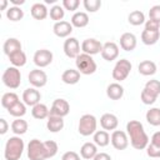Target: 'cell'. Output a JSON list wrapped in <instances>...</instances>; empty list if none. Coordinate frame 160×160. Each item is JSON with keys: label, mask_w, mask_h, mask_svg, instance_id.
<instances>
[{"label": "cell", "mask_w": 160, "mask_h": 160, "mask_svg": "<svg viewBox=\"0 0 160 160\" xmlns=\"http://www.w3.org/2000/svg\"><path fill=\"white\" fill-rule=\"evenodd\" d=\"M2 82L9 89H18L21 84V74L20 70L15 66H9L2 72Z\"/></svg>", "instance_id": "cell-5"}, {"label": "cell", "mask_w": 160, "mask_h": 160, "mask_svg": "<svg viewBox=\"0 0 160 160\" xmlns=\"http://www.w3.org/2000/svg\"><path fill=\"white\" fill-rule=\"evenodd\" d=\"M80 5L79 0H62V8L69 11H75Z\"/></svg>", "instance_id": "cell-44"}, {"label": "cell", "mask_w": 160, "mask_h": 160, "mask_svg": "<svg viewBox=\"0 0 160 160\" xmlns=\"http://www.w3.org/2000/svg\"><path fill=\"white\" fill-rule=\"evenodd\" d=\"M9 60L12 64V66L21 68V66H24L26 64V55H25V52L22 50H20V51H16V52L11 54L9 56Z\"/></svg>", "instance_id": "cell-33"}, {"label": "cell", "mask_w": 160, "mask_h": 160, "mask_svg": "<svg viewBox=\"0 0 160 160\" xmlns=\"http://www.w3.org/2000/svg\"><path fill=\"white\" fill-rule=\"evenodd\" d=\"M44 146H45V151H46L48 159L54 158V156L58 154L59 148H58V144H56L55 141H52V140H46V141H44Z\"/></svg>", "instance_id": "cell-39"}, {"label": "cell", "mask_w": 160, "mask_h": 160, "mask_svg": "<svg viewBox=\"0 0 160 160\" xmlns=\"http://www.w3.org/2000/svg\"><path fill=\"white\" fill-rule=\"evenodd\" d=\"M10 2L12 4V6H19V5H22L25 0H10Z\"/></svg>", "instance_id": "cell-50"}, {"label": "cell", "mask_w": 160, "mask_h": 160, "mask_svg": "<svg viewBox=\"0 0 160 160\" xmlns=\"http://www.w3.org/2000/svg\"><path fill=\"white\" fill-rule=\"evenodd\" d=\"M46 128L50 132H59L64 129V118L50 115L46 121Z\"/></svg>", "instance_id": "cell-22"}, {"label": "cell", "mask_w": 160, "mask_h": 160, "mask_svg": "<svg viewBox=\"0 0 160 160\" xmlns=\"http://www.w3.org/2000/svg\"><path fill=\"white\" fill-rule=\"evenodd\" d=\"M52 58H54V55H52V52L50 50L40 49V50L35 51L32 60H34V64L39 69H41V68H46L48 65H50L52 62Z\"/></svg>", "instance_id": "cell-9"}, {"label": "cell", "mask_w": 160, "mask_h": 160, "mask_svg": "<svg viewBox=\"0 0 160 160\" xmlns=\"http://www.w3.org/2000/svg\"><path fill=\"white\" fill-rule=\"evenodd\" d=\"M140 99H141V101L145 104V105H152L155 101H156V96H154V95H151L150 92H148L145 89H142V91H141V94H140Z\"/></svg>", "instance_id": "cell-41"}, {"label": "cell", "mask_w": 160, "mask_h": 160, "mask_svg": "<svg viewBox=\"0 0 160 160\" xmlns=\"http://www.w3.org/2000/svg\"><path fill=\"white\" fill-rule=\"evenodd\" d=\"M8 129H9V125H8V122H6V120L5 119H0V134L1 135H4V134H6V131H8Z\"/></svg>", "instance_id": "cell-47"}, {"label": "cell", "mask_w": 160, "mask_h": 160, "mask_svg": "<svg viewBox=\"0 0 160 160\" xmlns=\"http://www.w3.org/2000/svg\"><path fill=\"white\" fill-rule=\"evenodd\" d=\"M28 122H26V120H24V119H21V118H18V119H15L12 122H11V131L18 136H20V135H22V134H25L26 131H28Z\"/></svg>", "instance_id": "cell-30"}, {"label": "cell", "mask_w": 160, "mask_h": 160, "mask_svg": "<svg viewBox=\"0 0 160 160\" xmlns=\"http://www.w3.org/2000/svg\"><path fill=\"white\" fill-rule=\"evenodd\" d=\"M61 80H62V82H65L68 85H75L80 80V72L75 69H68L62 72Z\"/></svg>", "instance_id": "cell-25"}, {"label": "cell", "mask_w": 160, "mask_h": 160, "mask_svg": "<svg viewBox=\"0 0 160 160\" xmlns=\"http://www.w3.org/2000/svg\"><path fill=\"white\" fill-rule=\"evenodd\" d=\"M138 70L141 75L144 76H150V75H154L156 72V64L151 60H144L139 64L138 66Z\"/></svg>", "instance_id": "cell-27"}, {"label": "cell", "mask_w": 160, "mask_h": 160, "mask_svg": "<svg viewBox=\"0 0 160 160\" xmlns=\"http://www.w3.org/2000/svg\"><path fill=\"white\" fill-rule=\"evenodd\" d=\"M148 92H150L151 95H154V96H159L160 95V81L159 80H155V79H152V80H149L146 84H145V88H144Z\"/></svg>", "instance_id": "cell-38"}, {"label": "cell", "mask_w": 160, "mask_h": 160, "mask_svg": "<svg viewBox=\"0 0 160 160\" xmlns=\"http://www.w3.org/2000/svg\"><path fill=\"white\" fill-rule=\"evenodd\" d=\"M80 48L81 46L76 38H68L64 41V46H62L65 55L70 59H76L80 55Z\"/></svg>", "instance_id": "cell-12"}, {"label": "cell", "mask_w": 160, "mask_h": 160, "mask_svg": "<svg viewBox=\"0 0 160 160\" xmlns=\"http://www.w3.org/2000/svg\"><path fill=\"white\" fill-rule=\"evenodd\" d=\"M96 154H98V146L95 142H85L80 148V155L82 159H86V160L94 159Z\"/></svg>", "instance_id": "cell-24"}, {"label": "cell", "mask_w": 160, "mask_h": 160, "mask_svg": "<svg viewBox=\"0 0 160 160\" xmlns=\"http://www.w3.org/2000/svg\"><path fill=\"white\" fill-rule=\"evenodd\" d=\"M28 80H29V82H30V85L32 88L38 89V88H42V86L46 85V82H48V75H46V72L44 70H41V69L38 68V69H34V70H31L29 72Z\"/></svg>", "instance_id": "cell-8"}, {"label": "cell", "mask_w": 160, "mask_h": 160, "mask_svg": "<svg viewBox=\"0 0 160 160\" xmlns=\"http://www.w3.org/2000/svg\"><path fill=\"white\" fill-rule=\"evenodd\" d=\"M6 6H8V0H1V8H0V10H5Z\"/></svg>", "instance_id": "cell-51"}, {"label": "cell", "mask_w": 160, "mask_h": 160, "mask_svg": "<svg viewBox=\"0 0 160 160\" xmlns=\"http://www.w3.org/2000/svg\"><path fill=\"white\" fill-rule=\"evenodd\" d=\"M106 95L110 100H120L124 96V88L119 82H111L106 88Z\"/></svg>", "instance_id": "cell-19"}, {"label": "cell", "mask_w": 160, "mask_h": 160, "mask_svg": "<svg viewBox=\"0 0 160 160\" xmlns=\"http://www.w3.org/2000/svg\"><path fill=\"white\" fill-rule=\"evenodd\" d=\"M28 158L30 160H46V151L44 146V141L39 139H32L28 144Z\"/></svg>", "instance_id": "cell-6"}, {"label": "cell", "mask_w": 160, "mask_h": 160, "mask_svg": "<svg viewBox=\"0 0 160 160\" xmlns=\"http://www.w3.org/2000/svg\"><path fill=\"white\" fill-rule=\"evenodd\" d=\"M61 160H80V155L75 151H66L62 154Z\"/></svg>", "instance_id": "cell-46"}, {"label": "cell", "mask_w": 160, "mask_h": 160, "mask_svg": "<svg viewBox=\"0 0 160 160\" xmlns=\"http://www.w3.org/2000/svg\"><path fill=\"white\" fill-rule=\"evenodd\" d=\"M55 1H56V0H46L45 2H46V4H50V2H55Z\"/></svg>", "instance_id": "cell-52"}, {"label": "cell", "mask_w": 160, "mask_h": 160, "mask_svg": "<svg viewBox=\"0 0 160 160\" xmlns=\"http://www.w3.org/2000/svg\"><path fill=\"white\" fill-rule=\"evenodd\" d=\"M128 21H129V24H131V25H134V26L142 25V24H145V15H144V12L140 11V10H134V11H131V12L129 14Z\"/></svg>", "instance_id": "cell-32"}, {"label": "cell", "mask_w": 160, "mask_h": 160, "mask_svg": "<svg viewBox=\"0 0 160 160\" xmlns=\"http://www.w3.org/2000/svg\"><path fill=\"white\" fill-rule=\"evenodd\" d=\"M70 22L74 28H85L89 24V15L84 11H76L70 19Z\"/></svg>", "instance_id": "cell-21"}, {"label": "cell", "mask_w": 160, "mask_h": 160, "mask_svg": "<svg viewBox=\"0 0 160 160\" xmlns=\"http://www.w3.org/2000/svg\"><path fill=\"white\" fill-rule=\"evenodd\" d=\"M100 125L104 130H115L119 125V119L116 115L111 114V112H106L104 115H101L100 118Z\"/></svg>", "instance_id": "cell-17"}, {"label": "cell", "mask_w": 160, "mask_h": 160, "mask_svg": "<svg viewBox=\"0 0 160 160\" xmlns=\"http://www.w3.org/2000/svg\"><path fill=\"white\" fill-rule=\"evenodd\" d=\"M18 101H20L19 100V96L15 94V92H5L2 96H1V106L2 108H5L6 110L9 109V108H11L14 104H16Z\"/></svg>", "instance_id": "cell-36"}, {"label": "cell", "mask_w": 160, "mask_h": 160, "mask_svg": "<svg viewBox=\"0 0 160 160\" xmlns=\"http://www.w3.org/2000/svg\"><path fill=\"white\" fill-rule=\"evenodd\" d=\"M92 160H111V156L106 152H98Z\"/></svg>", "instance_id": "cell-48"}, {"label": "cell", "mask_w": 160, "mask_h": 160, "mask_svg": "<svg viewBox=\"0 0 160 160\" xmlns=\"http://www.w3.org/2000/svg\"><path fill=\"white\" fill-rule=\"evenodd\" d=\"M2 49H4V52L8 56H10L11 54L21 50V42L16 38H9V39L5 40V42L2 45Z\"/></svg>", "instance_id": "cell-20"}, {"label": "cell", "mask_w": 160, "mask_h": 160, "mask_svg": "<svg viewBox=\"0 0 160 160\" xmlns=\"http://www.w3.org/2000/svg\"><path fill=\"white\" fill-rule=\"evenodd\" d=\"M111 145L116 150H125L129 146V138L128 134L122 130H114L110 136Z\"/></svg>", "instance_id": "cell-10"}, {"label": "cell", "mask_w": 160, "mask_h": 160, "mask_svg": "<svg viewBox=\"0 0 160 160\" xmlns=\"http://www.w3.org/2000/svg\"><path fill=\"white\" fill-rule=\"evenodd\" d=\"M8 112L11 116L16 118V119L18 118H22L26 114V105L24 102H21V101H18L16 104H14L11 108L8 109Z\"/></svg>", "instance_id": "cell-34"}, {"label": "cell", "mask_w": 160, "mask_h": 160, "mask_svg": "<svg viewBox=\"0 0 160 160\" xmlns=\"http://www.w3.org/2000/svg\"><path fill=\"white\" fill-rule=\"evenodd\" d=\"M101 56L104 60L106 61H114L118 56H119V46L112 42V41H108L102 45V50H101Z\"/></svg>", "instance_id": "cell-15"}, {"label": "cell", "mask_w": 160, "mask_h": 160, "mask_svg": "<svg viewBox=\"0 0 160 160\" xmlns=\"http://www.w3.org/2000/svg\"><path fill=\"white\" fill-rule=\"evenodd\" d=\"M149 19L160 24V5H154L149 10Z\"/></svg>", "instance_id": "cell-43"}, {"label": "cell", "mask_w": 160, "mask_h": 160, "mask_svg": "<svg viewBox=\"0 0 160 160\" xmlns=\"http://www.w3.org/2000/svg\"><path fill=\"white\" fill-rule=\"evenodd\" d=\"M96 126H98L96 118L91 114H85L79 120L78 131L82 136H89V135H92L96 132Z\"/></svg>", "instance_id": "cell-4"}, {"label": "cell", "mask_w": 160, "mask_h": 160, "mask_svg": "<svg viewBox=\"0 0 160 160\" xmlns=\"http://www.w3.org/2000/svg\"><path fill=\"white\" fill-rule=\"evenodd\" d=\"M150 142L154 144V145H156V146H160V131H156V132L152 134Z\"/></svg>", "instance_id": "cell-49"}, {"label": "cell", "mask_w": 160, "mask_h": 160, "mask_svg": "<svg viewBox=\"0 0 160 160\" xmlns=\"http://www.w3.org/2000/svg\"><path fill=\"white\" fill-rule=\"evenodd\" d=\"M6 18L10 21H19L24 18V10L20 6H10L6 10Z\"/></svg>", "instance_id": "cell-35"}, {"label": "cell", "mask_w": 160, "mask_h": 160, "mask_svg": "<svg viewBox=\"0 0 160 160\" xmlns=\"http://www.w3.org/2000/svg\"><path fill=\"white\" fill-rule=\"evenodd\" d=\"M30 12H31V16L34 19H36V20H44L49 15L48 8L45 6V4H41V2H35L31 6Z\"/></svg>", "instance_id": "cell-23"}, {"label": "cell", "mask_w": 160, "mask_h": 160, "mask_svg": "<svg viewBox=\"0 0 160 160\" xmlns=\"http://www.w3.org/2000/svg\"><path fill=\"white\" fill-rule=\"evenodd\" d=\"M126 134L130 138V144L136 150L146 149L149 145V136L146 135L144 126L138 120H130L126 124Z\"/></svg>", "instance_id": "cell-1"}, {"label": "cell", "mask_w": 160, "mask_h": 160, "mask_svg": "<svg viewBox=\"0 0 160 160\" xmlns=\"http://www.w3.org/2000/svg\"><path fill=\"white\" fill-rule=\"evenodd\" d=\"M160 38V31H150V30H142L141 32V41L145 45H154L158 42Z\"/></svg>", "instance_id": "cell-29"}, {"label": "cell", "mask_w": 160, "mask_h": 160, "mask_svg": "<svg viewBox=\"0 0 160 160\" xmlns=\"http://www.w3.org/2000/svg\"><path fill=\"white\" fill-rule=\"evenodd\" d=\"M136 36L132 32H124L120 36V46L125 51H132L136 48Z\"/></svg>", "instance_id": "cell-18"}, {"label": "cell", "mask_w": 160, "mask_h": 160, "mask_svg": "<svg viewBox=\"0 0 160 160\" xmlns=\"http://www.w3.org/2000/svg\"><path fill=\"white\" fill-rule=\"evenodd\" d=\"M49 15H50V18L52 20H55L56 22H59V21H62V19L65 16V10H64V8L61 5H54L50 9Z\"/></svg>", "instance_id": "cell-37"}, {"label": "cell", "mask_w": 160, "mask_h": 160, "mask_svg": "<svg viewBox=\"0 0 160 160\" xmlns=\"http://www.w3.org/2000/svg\"><path fill=\"white\" fill-rule=\"evenodd\" d=\"M82 5L86 11L89 12H96L101 8V0H84Z\"/></svg>", "instance_id": "cell-40"}, {"label": "cell", "mask_w": 160, "mask_h": 160, "mask_svg": "<svg viewBox=\"0 0 160 160\" xmlns=\"http://www.w3.org/2000/svg\"><path fill=\"white\" fill-rule=\"evenodd\" d=\"M102 50V44L94 39V38H89V39H85L82 42H81V51L84 54H88V55H96L99 52H101Z\"/></svg>", "instance_id": "cell-13"}, {"label": "cell", "mask_w": 160, "mask_h": 160, "mask_svg": "<svg viewBox=\"0 0 160 160\" xmlns=\"http://www.w3.org/2000/svg\"><path fill=\"white\" fill-rule=\"evenodd\" d=\"M40 99H41V94L35 88H28L22 92V102L28 106L32 108V106L38 105L40 102Z\"/></svg>", "instance_id": "cell-14"}, {"label": "cell", "mask_w": 160, "mask_h": 160, "mask_svg": "<svg viewBox=\"0 0 160 160\" xmlns=\"http://www.w3.org/2000/svg\"><path fill=\"white\" fill-rule=\"evenodd\" d=\"M31 115L32 118L38 119V120H42V119H46L50 116V109L45 105V104H41L39 102L38 105L32 106L31 109Z\"/></svg>", "instance_id": "cell-26"}, {"label": "cell", "mask_w": 160, "mask_h": 160, "mask_svg": "<svg viewBox=\"0 0 160 160\" xmlns=\"http://www.w3.org/2000/svg\"><path fill=\"white\" fill-rule=\"evenodd\" d=\"M131 62L128 60V59H120V60H118L116 61V64H115V66H114V69H112V79L114 80H116V81H124L128 76H129V74H130V71H131Z\"/></svg>", "instance_id": "cell-7"}, {"label": "cell", "mask_w": 160, "mask_h": 160, "mask_svg": "<svg viewBox=\"0 0 160 160\" xmlns=\"http://www.w3.org/2000/svg\"><path fill=\"white\" fill-rule=\"evenodd\" d=\"M145 30H150V31H160V24L154 21V20H146L145 21Z\"/></svg>", "instance_id": "cell-45"}, {"label": "cell", "mask_w": 160, "mask_h": 160, "mask_svg": "<svg viewBox=\"0 0 160 160\" xmlns=\"http://www.w3.org/2000/svg\"><path fill=\"white\" fill-rule=\"evenodd\" d=\"M146 154L152 159H159L160 158V146H156L150 142L146 148Z\"/></svg>", "instance_id": "cell-42"}, {"label": "cell", "mask_w": 160, "mask_h": 160, "mask_svg": "<svg viewBox=\"0 0 160 160\" xmlns=\"http://www.w3.org/2000/svg\"><path fill=\"white\" fill-rule=\"evenodd\" d=\"M25 144L20 136H11L8 139L4 149V156L6 160H20Z\"/></svg>", "instance_id": "cell-2"}, {"label": "cell", "mask_w": 160, "mask_h": 160, "mask_svg": "<svg viewBox=\"0 0 160 160\" xmlns=\"http://www.w3.org/2000/svg\"><path fill=\"white\" fill-rule=\"evenodd\" d=\"M69 112H70V105L65 99H55L52 101V105L50 108V115L64 118L69 115Z\"/></svg>", "instance_id": "cell-11"}, {"label": "cell", "mask_w": 160, "mask_h": 160, "mask_svg": "<svg viewBox=\"0 0 160 160\" xmlns=\"http://www.w3.org/2000/svg\"><path fill=\"white\" fill-rule=\"evenodd\" d=\"M75 65H76V70L82 74V75H91L96 71V62L92 59L91 55L88 54H80L76 59H75Z\"/></svg>", "instance_id": "cell-3"}, {"label": "cell", "mask_w": 160, "mask_h": 160, "mask_svg": "<svg viewBox=\"0 0 160 160\" xmlns=\"http://www.w3.org/2000/svg\"><path fill=\"white\" fill-rule=\"evenodd\" d=\"M146 121L152 125V126H159L160 125V109L159 108H151L146 111Z\"/></svg>", "instance_id": "cell-31"}, {"label": "cell", "mask_w": 160, "mask_h": 160, "mask_svg": "<svg viewBox=\"0 0 160 160\" xmlns=\"http://www.w3.org/2000/svg\"><path fill=\"white\" fill-rule=\"evenodd\" d=\"M72 28L74 26L71 25V22L62 20V21H59V22H55L54 24L52 31H54V34L58 38H68L72 32Z\"/></svg>", "instance_id": "cell-16"}, {"label": "cell", "mask_w": 160, "mask_h": 160, "mask_svg": "<svg viewBox=\"0 0 160 160\" xmlns=\"http://www.w3.org/2000/svg\"><path fill=\"white\" fill-rule=\"evenodd\" d=\"M92 140L96 144V146L105 148L110 142V135H109V132L106 130H96V132L94 134Z\"/></svg>", "instance_id": "cell-28"}]
</instances>
